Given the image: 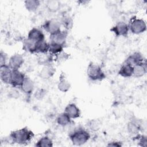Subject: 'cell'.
I'll use <instances>...</instances> for the list:
<instances>
[{
	"label": "cell",
	"instance_id": "6da1fadb",
	"mask_svg": "<svg viewBox=\"0 0 147 147\" xmlns=\"http://www.w3.org/2000/svg\"><path fill=\"white\" fill-rule=\"evenodd\" d=\"M9 136L14 144L25 145L28 144L32 140L34 134L32 130L25 127L11 131Z\"/></svg>",
	"mask_w": 147,
	"mask_h": 147
},
{
	"label": "cell",
	"instance_id": "7a4b0ae2",
	"mask_svg": "<svg viewBox=\"0 0 147 147\" xmlns=\"http://www.w3.org/2000/svg\"><path fill=\"white\" fill-rule=\"evenodd\" d=\"M69 137L74 145L80 146L86 144L89 140L90 134L84 129L79 128L70 133Z\"/></svg>",
	"mask_w": 147,
	"mask_h": 147
},
{
	"label": "cell",
	"instance_id": "3957f363",
	"mask_svg": "<svg viewBox=\"0 0 147 147\" xmlns=\"http://www.w3.org/2000/svg\"><path fill=\"white\" fill-rule=\"evenodd\" d=\"M87 75L89 79L93 81H101L106 78L101 67L93 63H90L87 66Z\"/></svg>",
	"mask_w": 147,
	"mask_h": 147
},
{
	"label": "cell",
	"instance_id": "277c9868",
	"mask_svg": "<svg viewBox=\"0 0 147 147\" xmlns=\"http://www.w3.org/2000/svg\"><path fill=\"white\" fill-rule=\"evenodd\" d=\"M129 30L135 34H140L146 30V25L145 21L141 18L132 19L129 25Z\"/></svg>",
	"mask_w": 147,
	"mask_h": 147
},
{
	"label": "cell",
	"instance_id": "5b68a950",
	"mask_svg": "<svg viewBox=\"0 0 147 147\" xmlns=\"http://www.w3.org/2000/svg\"><path fill=\"white\" fill-rule=\"evenodd\" d=\"M129 30V25L122 21L117 22L110 29V31L117 37H126L128 34Z\"/></svg>",
	"mask_w": 147,
	"mask_h": 147
},
{
	"label": "cell",
	"instance_id": "8992f818",
	"mask_svg": "<svg viewBox=\"0 0 147 147\" xmlns=\"http://www.w3.org/2000/svg\"><path fill=\"white\" fill-rule=\"evenodd\" d=\"M25 76H26L25 74L19 71V69H12L10 84L13 87H20L25 79Z\"/></svg>",
	"mask_w": 147,
	"mask_h": 147
},
{
	"label": "cell",
	"instance_id": "52a82bcc",
	"mask_svg": "<svg viewBox=\"0 0 147 147\" xmlns=\"http://www.w3.org/2000/svg\"><path fill=\"white\" fill-rule=\"evenodd\" d=\"M42 27L47 33L50 34V35L61 31L60 22L54 19L45 21L42 25Z\"/></svg>",
	"mask_w": 147,
	"mask_h": 147
},
{
	"label": "cell",
	"instance_id": "ba28073f",
	"mask_svg": "<svg viewBox=\"0 0 147 147\" xmlns=\"http://www.w3.org/2000/svg\"><path fill=\"white\" fill-rule=\"evenodd\" d=\"M24 62L23 56L19 53H15L10 57L7 64L11 69H19L23 65Z\"/></svg>",
	"mask_w": 147,
	"mask_h": 147
},
{
	"label": "cell",
	"instance_id": "9c48e42d",
	"mask_svg": "<svg viewBox=\"0 0 147 147\" xmlns=\"http://www.w3.org/2000/svg\"><path fill=\"white\" fill-rule=\"evenodd\" d=\"M144 62H145V60L144 56L141 53L138 52H136L128 56L125 61V64H129L132 67Z\"/></svg>",
	"mask_w": 147,
	"mask_h": 147
},
{
	"label": "cell",
	"instance_id": "30bf717a",
	"mask_svg": "<svg viewBox=\"0 0 147 147\" xmlns=\"http://www.w3.org/2000/svg\"><path fill=\"white\" fill-rule=\"evenodd\" d=\"M67 37V31H60L56 33L50 35V42L64 46Z\"/></svg>",
	"mask_w": 147,
	"mask_h": 147
},
{
	"label": "cell",
	"instance_id": "8fae6325",
	"mask_svg": "<svg viewBox=\"0 0 147 147\" xmlns=\"http://www.w3.org/2000/svg\"><path fill=\"white\" fill-rule=\"evenodd\" d=\"M27 38L34 42H38L45 40V35L42 30L38 28H34L29 30Z\"/></svg>",
	"mask_w": 147,
	"mask_h": 147
},
{
	"label": "cell",
	"instance_id": "7c38bea8",
	"mask_svg": "<svg viewBox=\"0 0 147 147\" xmlns=\"http://www.w3.org/2000/svg\"><path fill=\"white\" fill-rule=\"evenodd\" d=\"M64 112L71 119H76L80 117V110L75 103H69L66 106L64 109Z\"/></svg>",
	"mask_w": 147,
	"mask_h": 147
},
{
	"label": "cell",
	"instance_id": "4fadbf2b",
	"mask_svg": "<svg viewBox=\"0 0 147 147\" xmlns=\"http://www.w3.org/2000/svg\"><path fill=\"white\" fill-rule=\"evenodd\" d=\"M11 71L8 64L0 66V78L5 84H10Z\"/></svg>",
	"mask_w": 147,
	"mask_h": 147
},
{
	"label": "cell",
	"instance_id": "5bb4252c",
	"mask_svg": "<svg viewBox=\"0 0 147 147\" xmlns=\"http://www.w3.org/2000/svg\"><path fill=\"white\" fill-rule=\"evenodd\" d=\"M34 87L33 80L28 76H25V79L22 83L20 88L21 90L26 95H30L33 91Z\"/></svg>",
	"mask_w": 147,
	"mask_h": 147
},
{
	"label": "cell",
	"instance_id": "9a60e30c",
	"mask_svg": "<svg viewBox=\"0 0 147 147\" xmlns=\"http://www.w3.org/2000/svg\"><path fill=\"white\" fill-rule=\"evenodd\" d=\"M56 72V69L52 65H45L39 72V76L43 79H48L52 78Z\"/></svg>",
	"mask_w": 147,
	"mask_h": 147
},
{
	"label": "cell",
	"instance_id": "2e32d148",
	"mask_svg": "<svg viewBox=\"0 0 147 147\" xmlns=\"http://www.w3.org/2000/svg\"><path fill=\"white\" fill-rule=\"evenodd\" d=\"M146 73V62L138 64L133 67V75L136 78H141Z\"/></svg>",
	"mask_w": 147,
	"mask_h": 147
},
{
	"label": "cell",
	"instance_id": "e0dca14e",
	"mask_svg": "<svg viewBox=\"0 0 147 147\" xmlns=\"http://www.w3.org/2000/svg\"><path fill=\"white\" fill-rule=\"evenodd\" d=\"M49 44L45 40L36 42L35 47V53H47L49 52Z\"/></svg>",
	"mask_w": 147,
	"mask_h": 147
},
{
	"label": "cell",
	"instance_id": "ac0fdd59",
	"mask_svg": "<svg viewBox=\"0 0 147 147\" xmlns=\"http://www.w3.org/2000/svg\"><path fill=\"white\" fill-rule=\"evenodd\" d=\"M118 74L123 78H130L133 75V67L124 63L119 68Z\"/></svg>",
	"mask_w": 147,
	"mask_h": 147
},
{
	"label": "cell",
	"instance_id": "d6986e66",
	"mask_svg": "<svg viewBox=\"0 0 147 147\" xmlns=\"http://www.w3.org/2000/svg\"><path fill=\"white\" fill-rule=\"evenodd\" d=\"M71 87V84L65 78L64 76L61 74L59 77V80L57 83V88L63 92H67Z\"/></svg>",
	"mask_w": 147,
	"mask_h": 147
},
{
	"label": "cell",
	"instance_id": "ffe728a7",
	"mask_svg": "<svg viewBox=\"0 0 147 147\" xmlns=\"http://www.w3.org/2000/svg\"><path fill=\"white\" fill-rule=\"evenodd\" d=\"M37 62L40 65H51L52 62L53 60V55L50 54L49 53L40 54L37 59Z\"/></svg>",
	"mask_w": 147,
	"mask_h": 147
},
{
	"label": "cell",
	"instance_id": "44dd1931",
	"mask_svg": "<svg viewBox=\"0 0 147 147\" xmlns=\"http://www.w3.org/2000/svg\"><path fill=\"white\" fill-rule=\"evenodd\" d=\"M71 122V118L65 112L60 113L56 118L57 123L61 126H68Z\"/></svg>",
	"mask_w": 147,
	"mask_h": 147
},
{
	"label": "cell",
	"instance_id": "7402d4cb",
	"mask_svg": "<svg viewBox=\"0 0 147 147\" xmlns=\"http://www.w3.org/2000/svg\"><path fill=\"white\" fill-rule=\"evenodd\" d=\"M45 6L51 13H56L60 9L61 3L57 0H49L46 2Z\"/></svg>",
	"mask_w": 147,
	"mask_h": 147
},
{
	"label": "cell",
	"instance_id": "603a6c76",
	"mask_svg": "<svg viewBox=\"0 0 147 147\" xmlns=\"http://www.w3.org/2000/svg\"><path fill=\"white\" fill-rule=\"evenodd\" d=\"M36 42L28 39H25L23 41V49L29 53H35V47Z\"/></svg>",
	"mask_w": 147,
	"mask_h": 147
},
{
	"label": "cell",
	"instance_id": "cb8c5ba5",
	"mask_svg": "<svg viewBox=\"0 0 147 147\" xmlns=\"http://www.w3.org/2000/svg\"><path fill=\"white\" fill-rule=\"evenodd\" d=\"M25 8L29 11H36L40 5V2L38 0H26L24 2Z\"/></svg>",
	"mask_w": 147,
	"mask_h": 147
},
{
	"label": "cell",
	"instance_id": "d4e9b609",
	"mask_svg": "<svg viewBox=\"0 0 147 147\" xmlns=\"http://www.w3.org/2000/svg\"><path fill=\"white\" fill-rule=\"evenodd\" d=\"M35 146L37 147H52L53 146V141L49 137L44 136L37 141Z\"/></svg>",
	"mask_w": 147,
	"mask_h": 147
},
{
	"label": "cell",
	"instance_id": "484cf974",
	"mask_svg": "<svg viewBox=\"0 0 147 147\" xmlns=\"http://www.w3.org/2000/svg\"><path fill=\"white\" fill-rule=\"evenodd\" d=\"M140 129V124L136 121H131L127 124V130L130 134H138Z\"/></svg>",
	"mask_w": 147,
	"mask_h": 147
},
{
	"label": "cell",
	"instance_id": "4316f807",
	"mask_svg": "<svg viewBox=\"0 0 147 147\" xmlns=\"http://www.w3.org/2000/svg\"><path fill=\"white\" fill-rule=\"evenodd\" d=\"M60 22L61 25H62L67 30H69L72 29L74 25V21L72 18L68 15L63 16Z\"/></svg>",
	"mask_w": 147,
	"mask_h": 147
},
{
	"label": "cell",
	"instance_id": "83f0119b",
	"mask_svg": "<svg viewBox=\"0 0 147 147\" xmlns=\"http://www.w3.org/2000/svg\"><path fill=\"white\" fill-rule=\"evenodd\" d=\"M49 52L50 54L52 55L56 56L57 55L59 54L60 53L62 52L63 51V48L64 47L59 44H56L52 42H49Z\"/></svg>",
	"mask_w": 147,
	"mask_h": 147
},
{
	"label": "cell",
	"instance_id": "f1b7e54d",
	"mask_svg": "<svg viewBox=\"0 0 147 147\" xmlns=\"http://www.w3.org/2000/svg\"><path fill=\"white\" fill-rule=\"evenodd\" d=\"M88 125L91 130L96 131H98L100 129V123L99 122V121L98 120L93 119V120H91L89 121Z\"/></svg>",
	"mask_w": 147,
	"mask_h": 147
},
{
	"label": "cell",
	"instance_id": "f546056e",
	"mask_svg": "<svg viewBox=\"0 0 147 147\" xmlns=\"http://www.w3.org/2000/svg\"><path fill=\"white\" fill-rule=\"evenodd\" d=\"M46 94V91L43 88L38 89L34 93V96L36 99L38 100L42 99Z\"/></svg>",
	"mask_w": 147,
	"mask_h": 147
},
{
	"label": "cell",
	"instance_id": "4dcf8cb0",
	"mask_svg": "<svg viewBox=\"0 0 147 147\" xmlns=\"http://www.w3.org/2000/svg\"><path fill=\"white\" fill-rule=\"evenodd\" d=\"M7 60V55L3 51H1L0 53V66L6 65Z\"/></svg>",
	"mask_w": 147,
	"mask_h": 147
},
{
	"label": "cell",
	"instance_id": "1f68e13d",
	"mask_svg": "<svg viewBox=\"0 0 147 147\" xmlns=\"http://www.w3.org/2000/svg\"><path fill=\"white\" fill-rule=\"evenodd\" d=\"M56 60H58L60 61H64V60H65L68 59V55L65 52H63V51L62 52L57 55L56 56Z\"/></svg>",
	"mask_w": 147,
	"mask_h": 147
},
{
	"label": "cell",
	"instance_id": "d6a6232c",
	"mask_svg": "<svg viewBox=\"0 0 147 147\" xmlns=\"http://www.w3.org/2000/svg\"><path fill=\"white\" fill-rule=\"evenodd\" d=\"M138 145L141 146H144V147H146L147 146V139H146V137L145 136H140Z\"/></svg>",
	"mask_w": 147,
	"mask_h": 147
},
{
	"label": "cell",
	"instance_id": "836d02e7",
	"mask_svg": "<svg viewBox=\"0 0 147 147\" xmlns=\"http://www.w3.org/2000/svg\"><path fill=\"white\" fill-rule=\"evenodd\" d=\"M108 146H117V147H120L122 146V144L120 142L118 141H113L111 142H109L107 145Z\"/></svg>",
	"mask_w": 147,
	"mask_h": 147
}]
</instances>
